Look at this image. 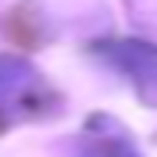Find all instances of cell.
<instances>
[{"label":"cell","mask_w":157,"mask_h":157,"mask_svg":"<svg viewBox=\"0 0 157 157\" xmlns=\"http://www.w3.org/2000/svg\"><path fill=\"white\" fill-rule=\"evenodd\" d=\"M81 157H138V150L123 134H115V138L104 134V138H88L84 150H81Z\"/></svg>","instance_id":"3"},{"label":"cell","mask_w":157,"mask_h":157,"mask_svg":"<svg viewBox=\"0 0 157 157\" xmlns=\"http://www.w3.org/2000/svg\"><path fill=\"white\" fill-rule=\"evenodd\" d=\"M46 111V81L27 58L0 54V127Z\"/></svg>","instance_id":"1"},{"label":"cell","mask_w":157,"mask_h":157,"mask_svg":"<svg viewBox=\"0 0 157 157\" xmlns=\"http://www.w3.org/2000/svg\"><path fill=\"white\" fill-rule=\"evenodd\" d=\"M100 58L115 65L146 107H157V46L142 38H119V42H100Z\"/></svg>","instance_id":"2"}]
</instances>
